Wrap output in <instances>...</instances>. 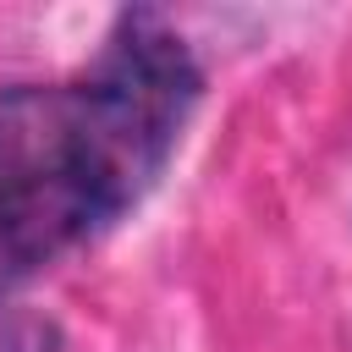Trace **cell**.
Returning a JSON list of instances; mask_svg holds the SVG:
<instances>
[{
  "instance_id": "cell-1",
  "label": "cell",
  "mask_w": 352,
  "mask_h": 352,
  "mask_svg": "<svg viewBox=\"0 0 352 352\" xmlns=\"http://www.w3.org/2000/svg\"><path fill=\"white\" fill-rule=\"evenodd\" d=\"M192 99L198 66L154 11H126L77 77L0 88V286L126 214Z\"/></svg>"
}]
</instances>
